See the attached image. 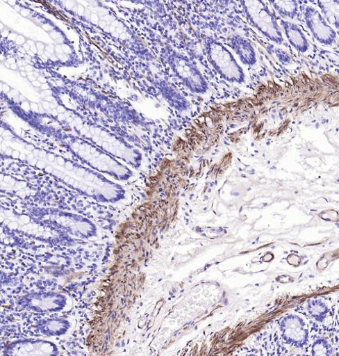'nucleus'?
<instances>
[{
  "label": "nucleus",
  "instance_id": "f257e3e1",
  "mask_svg": "<svg viewBox=\"0 0 339 356\" xmlns=\"http://www.w3.org/2000/svg\"><path fill=\"white\" fill-rule=\"evenodd\" d=\"M203 44L208 62L221 78L231 83H245L244 70L225 44L210 37L205 38Z\"/></svg>",
  "mask_w": 339,
  "mask_h": 356
},
{
  "label": "nucleus",
  "instance_id": "1a4fd4ad",
  "mask_svg": "<svg viewBox=\"0 0 339 356\" xmlns=\"http://www.w3.org/2000/svg\"><path fill=\"white\" fill-rule=\"evenodd\" d=\"M270 2L283 19H293L299 14V3L295 0H270Z\"/></svg>",
  "mask_w": 339,
  "mask_h": 356
},
{
  "label": "nucleus",
  "instance_id": "0eeeda50",
  "mask_svg": "<svg viewBox=\"0 0 339 356\" xmlns=\"http://www.w3.org/2000/svg\"><path fill=\"white\" fill-rule=\"evenodd\" d=\"M280 24L291 47L301 54L310 49V42L298 25L285 19H280Z\"/></svg>",
  "mask_w": 339,
  "mask_h": 356
},
{
  "label": "nucleus",
  "instance_id": "39448f33",
  "mask_svg": "<svg viewBox=\"0 0 339 356\" xmlns=\"http://www.w3.org/2000/svg\"><path fill=\"white\" fill-rule=\"evenodd\" d=\"M285 339L296 347L306 346L309 339V332L306 322L299 316L288 317L283 325Z\"/></svg>",
  "mask_w": 339,
  "mask_h": 356
},
{
  "label": "nucleus",
  "instance_id": "6e6552de",
  "mask_svg": "<svg viewBox=\"0 0 339 356\" xmlns=\"http://www.w3.org/2000/svg\"><path fill=\"white\" fill-rule=\"evenodd\" d=\"M322 15L331 26L339 30V1L337 0H318L317 2Z\"/></svg>",
  "mask_w": 339,
  "mask_h": 356
},
{
  "label": "nucleus",
  "instance_id": "20e7f679",
  "mask_svg": "<svg viewBox=\"0 0 339 356\" xmlns=\"http://www.w3.org/2000/svg\"><path fill=\"white\" fill-rule=\"evenodd\" d=\"M304 15L307 26L314 38L324 46H333L336 41V33L322 14L311 6H305Z\"/></svg>",
  "mask_w": 339,
  "mask_h": 356
},
{
  "label": "nucleus",
  "instance_id": "7ed1b4c3",
  "mask_svg": "<svg viewBox=\"0 0 339 356\" xmlns=\"http://www.w3.org/2000/svg\"><path fill=\"white\" fill-rule=\"evenodd\" d=\"M168 65L173 73L194 95H203L208 90V83L200 70L187 56L176 51L170 54Z\"/></svg>",
  "mask_w": 339,
  "mask_h": 356
},
{
  "label": "nucleus",
  "instance_id": "9d476101",
  "mask_svg": "<svg viewBox=\"0 0 339 356\" xmlns=\"http://www.w3.org/2000/svg\"><path fill=\"white\" fill-rule=\"evenodd\" d=\"M308 311L312 318L322 323L327 317L329 307L320 300H311L308 302Z\"/></svg>",
  "mask_w": 339,
  "mask_h": 356
},
{
  "label": "nucleus",
  "instance_id": "423d86ee",
  "mask_svg": "<svg viewBox=\"0 0 339 356\" xmlns=\"http://www.w3.org/2000/svg\"><path fill=\"white\" fill-rule=\"evenodd\" d=\"M228 46L245 66L254 67L258 63V56L252 43L246 38L233 34L229 37Z\"/></svg>",
  "mask_w": 339,
  "mask_h": 356
},
{
  "label": "nucleus",
  "instance_id": "f03ea898",
  "mask_svg": "<svg viewBox=\"0 0 339 356\" xmlns=\"http://www.w3.org/2000/svg\"><path fill=\"white\" fill-rule=\"evenodd\" d=\"M249 22L270 41L282 44L284 42L281 29L267 5L261 0L240 1Z\"/></svg>",
  "mask_w": 339,
  "mask_h": 356
},
{
  "label": "nucleus",
  "instance_id": "9b49d317",
  "mask_svg": "<svg viewBox=\"0 0 339 356\" xmlns=\"http://www.w3.org/2000/svg\"><path fill=\"white\" fill-rule=\"evenodd\" d=\"M313 355H329L331 353V347L324 339H317L312 346Z\"/></svg>",
  "mask_w": 339,
  "mask_h": 356
},
{
  "label": "nucleus",
  "instance_id": "f8f14e48",
  "mask_svg": "<svg viewBox=\"0 0 339 356\" xmlns=\"http://www.w3.org/2000/svg\"><path fill=\"white\" fill-rule=\"evenodd\" d=\"M289 259H292V261H289L290 264H292L293 261L295 262L294 265H299L301 262V259L299 256L291 254L289 256Z\"/></svg>",
  "mask_w": 339,
  "mask_h": 356
}]
</instances>
